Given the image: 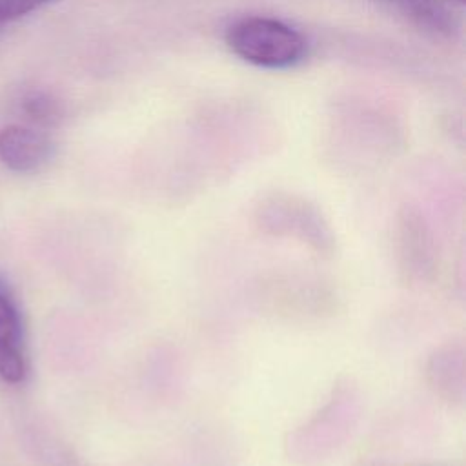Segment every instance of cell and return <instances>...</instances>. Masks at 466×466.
<instances>
[{"label": "cell", "instance_id": "6da1fadb", "mask_svg": "<svg viewBox=\"0 0 466 466\" xmlns=\"http://www.w3.org/2000/svg\"><path fill=\"white\" fill-rule=\"evenodd\" d=\"M226 47L242 62L269 71H286L306 62L309 42L302 31L269 15H246L224 31Z\"/></svg>", "mask_w": 466, "mask_h": 466}, {"label": "cell", "instance_id": "7a4b0ae2", "mask_svg": "<svg viewBox=\"0 0 466 466\" xmlns=\"http://www.w3.org/2000/svg\"><path fill=\"white\" fill-rule=\"evenodd\" d=\"M53 153L55 144L44 131L22 124L0 129V162L11 171H38L51 160Z\"/></svg>", "mask_w": 466, "mask_h": 466}, {"label": "cell", "instance_id": "3957f363", "mask_svg": "<svg viewBox=\"0 0 466 466\" xmlns=\"http://www.w3.org/2000/svg\"><path fill=\"white\" fill-rule=\"evenodd\" d=\"M27 373L22 319L9 289L0 282V377L18 384Z\"/></svg>", "mask_w": 466, "mask_h": 466}, {"label": "cell", "instance_id": "277c9868", "mask_svg": "<svg viewBox=\"0 0 466 466\" xmlns=\"http://www.w3.org/2000/svg\"><path fill=\"white\" fill-rule=\"evenodd\" d=\"M404 22L435 40H453L459 35V18L441 0H375Z\"/></svg>", "mask_w": 466, "mask_h": 466}, {"label": "cell", "instance_id": "5b68a950", "mask_svg": "<svg viewBox=\"0 0 466 466\" xmlns=\"http://www.w3.org/2000/svg\"><path fill=\"white\" fill-rule=\"evenodd\" d=\"M20 107L24 115L42 126H55L64 118L62 102L49 91L44 89H29L22 95Z\"/></svg>", "mask_w": 466, "mask_h": 466}, {"label": "cell", "instance_id": "8992f818", "mask_svg": "<svg viewBox=\"0 0 466 466\" xmlns=\"http://www.w3.org/2000/svg\"><path fill=\"white\" fill-rule=\"evenodd\" d=\"M51 0H0V25L18 20Z\"/></svg>", "mask_w": 466, "mask_h": 466}, {"label": "cell", "instance_id": "52a82bcc", "mask_svg": "<svg viewBox=\"0 0 466 466\" xmlns=\"http://www.w3.org/2000/svg\"><path fill=\"white\" fill-rule=\"evenodd\" d=\"M441 2H444V4H448V5H450V4H451V5H464L466 0H441Z\"/></svg>", "mask_w": 466, "mask_h": 466}]
</instances>
